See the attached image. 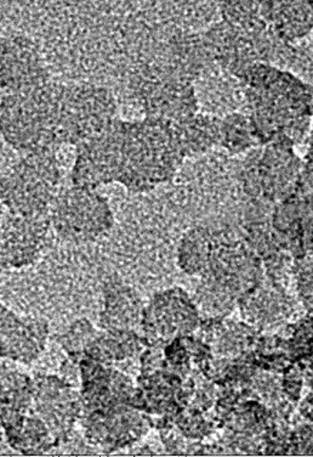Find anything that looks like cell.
I'll use <instances>...</instances> for the list:
<instances>
[{
  "instance_id": "obj_9",
  "label": "cell",
  "mask_w": 313,
  "mask_h": 457,
  "mask_svg": "<svg viewBox=\"0 0 313 457\" xmlns=\"http://www.w3.org/2000/svg\"><path fill=\"white\" fill-rule=\"evenodd\" d=\"M55 233L73 244L95 241L113 227V213L106 198L89 187L60 191L49 211Z\"/></svg>"
},
{
  "instance_id": "obj_26",
  "label": "cell",
  "mask_w": 313,
  "mask_h": 457,
  "mask_svg": "<svg viewBox=\"0 0 313 457\" xmlns=\"http://www.w3.org/2000/svg\"><path fill=\"white\" fill-rule=\"evenodd\" d=\"M2 428L33 411V378L18 369L2 364Z\"/></svg>"
},
{
  "instance_id": "obj_14",
  "label": "cell",
  "mask_w": 313,
  "mask_h": 457,
  "mask_svg": "<svg viewBox=\"0 0 313 457\" xmlns=\"http://www.w3.org/2000/svg\"><path fill=\"white\" fill-rule=\"evenodd\" d=\"M33 411L48 425L59 445L69 442L84 415L80 392L56 375L33 378Z\"/></svg>"
},
{
  "instance_id": "obj_27",
  "label": "cell",
  "mask_w": 313,
  "mask_h": 457,
  "mask_svg": "<svg viewBox=\"0 0 313 457\" xmlns=\"http://www.w3.org/2000/svg\"><path fill=\"white\" fill-rule=\"evenodd\" d=\"M242 317L254 328L276 324L285 312V302L278 287L261 282L238 301Z\"/></svg>"
},
{
  "instance_id": "obj_4",
  "label": "cell",
  "mask_w": 313,
  "mask_h": 457,
  "mask_svg": "<svg viewBox=\"0 0 313 457\" xmlns=\"http://www.w3.org/2000/svg\"><path fill=\"white\" fill-rule=\"evenodd\" d=\"M60 184L62 170L54 151L26 154L2 173V207L22 216L48 214Z\"/></svg>"
},
{
  "instance_id": "obj_30",
  "label": "cell",
  "mask_w": 313,
  "mask_h": 457,
  "mask_svg": "<svg viewBox=\"0 0 313 457\" xmlns=\"http://www.w3.org/2000/svg\"><path fill=\"white\" fill-rule=\"evenodd\" d=\"M100 330L94 328L92 322L86 319H78L73 321L62 334L56 336V342L62 345L69 358L79 362L83 359L84 352L96 338Z\"/></svg>"
},
{
  "instance_id": "obj_25",
  "label": "cell",
  "mask_w": 313,
  "mask_h": 457,
  "mask_svg": "<svg viewBox=\"0 0 313 457\" xmlns=\"http://www.w3.org/2000/svg\"><path fill=\"white\" fill-rule=\"evenodd\" d=\"M3 431L9 445L22 455H43L59 445L48 425L35 411L23 415Z\"/></svg>"
},
{
  "instance_id": "obj_8",
  "label": "cell",
  "mask_w": 313,
  "mask_h": 457,
  "mask_svg": "<svg viewBox=\"0 0 313 457\" xmlns=\"http://www.w3.org/2000/svg\"><path fill=\"white\" fill-rule=\"evenodd\" d=\"M264 263L245 237L232 233L230 228H215L213 251L203 281L224 288L240 301L249 291L262 282Z\"/></svg>"
},
{
  "instance_id": "obj_7",
  "label": "cell",
  "mask_w": 313,
  "mask_h": 457,
  "mask_svg": "<svg viewBox=\"0 0 313 457\" xmlns=\"http://www.w3.org/2000/svg\"><path fill=\"white\" fill-rule=\"evenodd\" d=\"M117 100L106 87L65 84L60 104L57 146L78 147L103 133L117 117Z\"/></svg>"
},
{
  "instance_id": "obj_11",
  "label": "cell",
  "mask_w": 313,
  "mask_h": 457,
  "mask_svg": "<svg viewBox=\"0 0 313 457\" xmlns=\"http://www.w3.org/2000/svg\"><path fill=\"white\" fill-rule=\"evenodd\" d=\"M201 315L194 299L181 287L158 292L144 305L143 336L148 345H169L174 339L194 334Z\"/></svg>"
},
{
  "instance_id": "obj_29",
  "label": "cell",
  "mask_w": 313,
  "mask_h": 457,
  "mask_svg": "<svg viewBox=\"0 0 313 457\" xmlns=\"http://www.w3.org/2000/svg\"><path fill=\"white\" fill-rule=\"evenodd\" d=\"M220 146L238 154L261 146L251 117L245 112H234L221 119Z\"/></svg>"
},
{
  "instance_id": "obj_6",
  "label": "cell",
  "mask_w": 313,
  "mask_h": 457,
  "mask_svg": "<svg viewBox=\"0 0 313 457\" xmlns=\"http://www.w3.org/2000/svg\"><path fill=\"white\" fill-rule=\"evenodd\" d=\"M294 145L287 137H278L251 150L240 171L242 187L249 197L275 204L294 195L304 170Z\"/></svg>"
},
{
  "instance_id": "obj_23",
  "label": "cell",
  "mask_w": 313,
  "mask_h": 457,
  "mask_svg": "<svg viewBox=\"0 0 313 457\" xmlns=\"http://www.w3.org/2000/svg\"><path fill=\"white\" fill-rule=\"evenodd\" d=\"M174 136L184 160L203 154L221 143V119L200 112L173 123Z\"/></svg>"
},
{
  "instance_id": "obj_28",
  "label": "cell",
  "mask_w": 313,
  "mask_h": 457,
  "mask_svg": "<svg viewBox=\"0 0 313 457\" xmlns=\"http://www.w3.org/2000/svg\"><path fill=\"white\" fill-rule=\"evenodd\" d=\"M215 228L196 227L185 233L177 246V265L185 274L203 275L210 260Z\"/></svg>"
},
{
  "instance_id": "obj_2",
  "label": "cell",
  "mask_w": 313,
  "mask_h": 457,
  "mask_svg": "<svg viewBox=\"0 0 313 457\" xmlns=\"http://www.w3.org/2000/svg\"><path fill=\"white\" fill-rule=\"evenodd\" d=\"M173 123L150 119L124 120L122 167L118 183L131 193H147L173 179L184 163Z\"/></svg>"
},
{
  "instance_id": "obj_5",
  "label": "cell",
  "mask_w": 313,
  "mask_h": 457,
  "mask_svg": "<svg viewBox=\"0 0 313 457\" xmlns=\"http://www.w3.org/2000/svg\"><path fill=\"white\" fill-rule=\"evenodd\" d=\"M214 65L202 32L170 29L148 43L129 72L194 83Z\"/></svg>"
},
{
  "instance_id": "obj_13",
  "label": "cell",
  "mask_w": 313,
  "mask_h": 457,
  "mask_svg": "<svg viewBox=\"0 0 313 457\" xmlns=\"http://www.w3.org/2000/svg\"><path fill=\"white\" fill-rule=\"evenodd\" d=\"M80 423L87 442L107 453L136 445L154 426L148 413L131 405H117L84 413Z\"/></svg>"
},
{
  "instance_id": "obj_10",
  "label": "cell",
  "mask_w": 313,
  "mask_h": 457,
  "mask_svg": "<svg viewBox=\"0 0 313 457\" xmlns=\"http://www.w3.org/2000/svg\"><path fill=\"white\" fill-rule=\"evenodd\" d=\"M128 88L143 109L144 117L175 123L200 113L194 83L129 72Z\"/></svg>"
},
{
  "instance_id": "obj_17",
  "label": "cell",
  "mask_w": 313,
  "mask_h": 457,
  "mask_svg": "<svg viewBox=\"0 0 313 457\" xmlns=\"http://www.w3.org/2000/svg\"><path fill=\"white\" fill-rule=\"evenodd\" d=\"M79 392L84 413L117 405H131L136 385L116 366L103 365L84 358L79 361Z\"/></svg>"
},
{
  "instance_id": "obj_20",
  "label": "cell",
  "mask_w": 313,
  "mask_h": 457,
  "mask_svg": "<svg viewBox=\"0 0 313 457\" xmlns=\"http://www.w3.org/2000/svg\"><path fill=\"white\" fill-rule=\"evenodd\" d=\"M144 305L139 294L129 286L109 282L103 288L101 330L136 331L143 324Z\"/></svg>"
},
{
  "instance_id": "obj_12",
  "label": "cell",
  "mask_w": 313,
  "mask_h": 457,
  "mask_svg": "<svg viewBox=\"0 0 313 457\" xmlns=\"http://www.w3.org/2000/svg\"><path fill=\"white\" fill-rule=\"evenodd\" d=\"M124 120L116 119L103 133L77 147L70 170L73 187L96 189L119 179Z\"/></svg>"
},
{
  "instance_id": "obj_3",
  "label": "cell",
  "mask_w": 313,
  "mask_h": 457,
  "mask_svg": "<svg viewBox=\"0 0 313 457\" xmlns=\"http://www.w3.org/2000/svg\"><path fill=\"white\" fill-rule=\"evenodd\" d=\"M63 86L52 79L23 92L2 94L0 132L8 145L27 154L55 150Z\"/></svg>"
},
{
  "instance_id": "obj_1",
  "label": "cell",
  "mask_w": 313,
  "mask_h": 457,
  "mask_svg": "<svg viewBox=\"0 0 313 457\" xmlns=\"http://www.w3.org/2000/svg\"><path fill=\"white\" fill-rule=\"evenodd\" d=\"M245 111L261 146L287 137L298 144L313 119V88L292 73L268 63H255L238 77Z\"/></svg>"
},
{
  "instance_id": "obj_21",
  "label": "cell",
  "mask_w": 313,
  "mask_h": 457,
  "mask_svg": "<svg viewBox=\"0 0 313 457\" xmlns=\"http://www.w3.org/2000/svg\"><path fill=\"white\" fill-rule=\"evenodd\" d=\"M260 13L287 45L301 42L313 31V2H260Z\"/></svg>"
},
{
  "instance_id": "obj_19",
  "label": "cell",
  "mask_w": 313,
  "mask_h": 457,
  "mask_svg": "<svg viewBox=\"0 0 313 457\" xmlns=\"http://www.w3.org/2000/svg\"><path fill=\"white\" fill-rule=\"evenodd\" d=\"M49 337V325L44 319L20 317L8 308H0V355L2 358L32 364L39 358Z\"/></svg>"
},
{
  "instance_id": "obj_24",
  "label": "cell",
  "mask_w": 313,
  "mask_h": 457,
  "mask_svg": "<svg viewBox=\"0 0 313 457\" xmlns=\"http://www.w3.org/2000/svg\"><path fill=\"white\" fill-rule=\"evenodd\" d=\"M146 347V339L137 331H106L100 328L99 335L84 352L83 359L116 366L130 359H139Z\"/></svg>"
},
{
  "instance_id": "obj_31",
  "label": "cell",
  "mask_w": 313,
  "mask_h": 457,
  "mask_svg": "<svg viewBox=\"0 0 313 457\" xmlns=\"http://www.w3.org/2000/svg\"><path fill=\"white\" fill-rule=\"evenodd\" d=\"M306 161L309 163H313V139L311 141V144H309V149L308 153V157H306Z\"/></svg>"
},
{
  "instance_id": "obj_22",
  "label": "cell",
  "mask_w": 313,
  "mask_h": 457,
  "mask_svg": "<svg viewBox=\"0 0 313 457\" xmlns=\"http://www.w3.org/2000/svg\"><path fill=\"white\" fill-rule=\"evenodd\" d=\"M202 341L210 348L211 354L221 359L238 358L255 345L257 330L251 325L230 320H204L202 322Z\"/></svg>"
},
{
  "instance_id": "obj_16",
  "label": "cell",
  "mask_w": 313,
  "mask_h": 457,
  "mask_svg": "<svg viewBox=\"0 0 313 457\" xmlns=\"http://www.w3.org/2000/svg\"><path fill=\"white\" fill-rule=\"evenodd\" d=\"M53 77L44 65L38 46L26 36H5L0 42L2 94L19 93L48 82Z\"/></svg>"
},
{
  "instance_id": "obj_18",
  "label": "cell",
  "mask_w": 313,
  "mask_h": 457,
  "mask_svg": "<svg viewBox=\"0 0 313 457\" xmlns=\"http://www.w3.org/2000/svg\"><path fill=\"white\" fill-rule=\"evenodd\" d=\"M131 406L150 416L173 415L188 405L196 386L191 378H183L169 370L139 375Z\"/></svg>"
},
{
  "instance_id": "obj_15",
  "label": "cell",
  "mask_w": 313,
  "mask_h": 457,
  "mask_svg": "<svg viewBox=\"0 0 313 457\" xmlns=\"http://www.w3.org/2000/svg\"><path fill=\"white\" fill-rule=\"evenodd\" d=\"M48 214L22 216L2 207V268L21 269L35 263L48 245Z\"/></svg>"
}]
</instances>
